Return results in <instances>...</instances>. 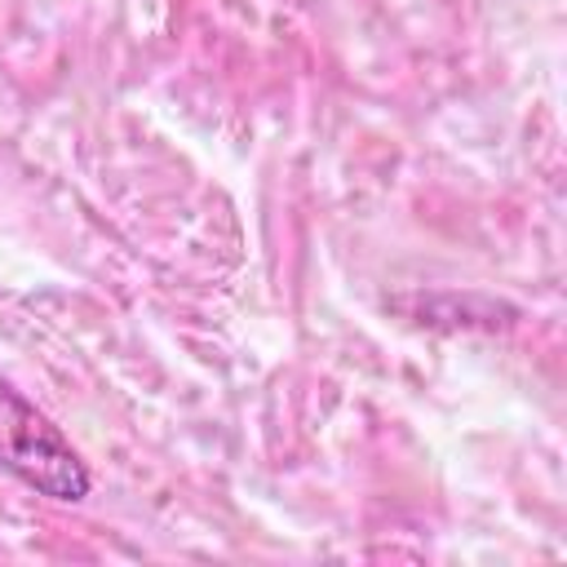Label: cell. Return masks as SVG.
Listing matches in <instances>:
<instances>
[{"label":"cell","instance_id":"obj_1","mask_svg":"<svg viewBox=\"0 0 567 567\" xmlns=\"http://www.w3.org/2000/svg\"><path fill=\"white\" fill-rule=\"evenodd\" d=\"M0 465L18 474L27 487H35L40 496H53V501L89 496V470L75 456V447L4 377H0Z\"/></svg>","mask_w":567,"mask_h":567}]
</instances>
